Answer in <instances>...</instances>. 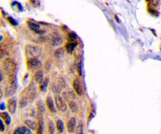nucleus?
Wrapping results in <instances>:
<instances>
[{
	"instance_id": "obj_1",
	"label": "nucleus",
	"mask_w": 161,
	"mask_h": 134,
	"mask_svg": "<svg viewBox=\"0 0 161 134\" xmlns=\"http://www.w3.org/2000/svg\"><path fill=\"white\" fill-rule=\"evenodd\" d=\"M25 54L28 58H38L42 55V48L36 45H26Z\"/></svg>"
},
{
	"instance_id": "obj_2",
	"label": "nucleus",
	"mask_w": 161,
	"mask_h": 134,
	"mask_svg": "<svg viewBox=\"0 0 161 134\" xmlns=\"http://www.w3.org/2000/svg\"><path fill=\"white\" fill-rule=\"evenodd\" d=\"M4 69L8 75L15 74L16 65H15L14 61L12 58H6L4 61Z\"/></svg>"
},
{
	"instance_id": "obj_3",
	"label": "nucleus",
	"mask_w": 161,
	"mask_h": 134,
	"mask_svg": "<svg viewBox=\"0 0 161 134\" xmlns=\"http://www.w3.org/2000/svg\"><path fill=\"white\" fill-rule=\"evenodd\" d=\"M55 105H56V107H58V110H60L61 112H65L66 111L67 106H66L64 99L61 96H59L58 94L55 95Z\"/></svg>"
},
{
	"instance_id": "obj_4",
	"label": "nucleus",
	"mask_w": 161,
	"mask_h": 134,
	"mask_svg": "<svg viewBox=\"0 0 161 134\" xmlns=\"http://www.w3.org/2000/svg\"><path fill=\"white\" fill-rule=\"evenodd\" d=\"M41 62L38 58H30L27 61V66L29 70H38L41 67Z\"/></svg>"
},
{
	"instance_id": "obj_5",
	"label": "nucleus",
	"mask_w": 161,
	"mask_h": 134,
	"mask_svg": "<svg viewBox=\"0 0 161 134\" xmlns=\"http://www.w3.org/2000/svg\"><path fill=\"white\" fill-rule=\"evenodd\" d=\"M73 87L74 91L76 92L77 95H79V96H82V93H83V86H82L81 80L79 79H75L73 80Z\"/></svg>"
},
{
	"instance_id": "obj_6",
	"label": "nucleus",
	"mask_w": 161,
	"mask_h": 134,
	"mask_svg": "<svg viewBox=\"0 0 161 134\" xmlns=\"http://www.w3.org/2000/svg\"><path fill=\"white\" fill-rule=\"evenodd\" d=\"M27 24H28L29 28L32 31H34L35 32H38V33H42V31H40L41 26H40V24H39L38 22H36L34 21H28L27 22Z\"/></svg>"
},
{
	"instance_id": "obj_7",
	"label": "nucleus",
	"mask_w": 161,
	"mask_h": 134,
	"mask_svg": "<svg viewBox=\"0 0 161 134\" xmlns=\"http://www.w3.org/2000/svg\"><path fill=\"white\" fill-rule=\"evenodd\" d=\"M7 109L10 114H14L16 110V98L13 97L7 101Z\"/></svg>"
},
{
	"instance_id": "obj_8",
	"label": "nucleus",
	"mask_w": 161,
	"mask_h": 134,
	"mask_svg": "<svg viewBox=\"0 0 161 134\" xmlns=\"http://www.w3.org/2000/svg\"><path fill=\"white\" fill-rule=\"evenodd\" d=\"M75 129H76V120L74 117H72L67 122V131L68 132L72 133L75 131Z\"/></svg>"
},
{
	"instance_id": "obj_9",
	"label": "nucleus",
	"mask_w": 161,
	"mask_h": 134,
	"mask_svg": "<svg viewBox=\"0 0 161 134\" xmlns=\"http://www.w3.org/2000/svg\"><path fill=\"white\" fill-rule=\"evenodd\" d=\"M46 104H47V106H48V108L50 110V112H52V113L55 112V105H54V100L52 99V97L50 96H49L48 97H47Z\"/></svg>"
},
{
	"instance_id": "obj_10",
	"label": "nucleus",
	"mask_w": 161,
	"mask_h": 134,
	"mask_svg": "<svg viewBox=\"0 0 161 134\" xmlns=\"http://www.w3.org/2000/svg\"><path fill=\"white\" fill-rule=\"evenodd\" d=\"M34 79H35V82L38 83H41L44 80V74H43V71L40 70H38L35 74H34Z\"/></svg>"
},
{
	"instance_id": "obj_11",
	"label": "nucleus",
	"mask_w": 161,
	"mask_h": 134,
	"mask_svg": "<svg viewBox=\"0 0 161 134\" xmlns=\"http://www.w3.org/2000/svg\"><path fill=\"white\" fill-rule=\"evenodd\" d=\"M77 45H78L77 41H69L65 45V50L68 53H72L74 50V48L77 47Z\"/></svg>"
},
{
	"instance_id": "obj_12",
	"label": "nucleus",
	"mask_w": 161,
	"mask_h": 134,
	"mask_svg": "<svg viewBox=\"0 0 161 134\" xmlns=\"http://www.w3.org/2000/svg\"><path fill=\"white\" fill-rule=\"evenodd\" d=\"M25 124L27 125V127L31 129V130H33V131H37L38 130V127H39V125L38 123L33 121V120H25Z\"/></svg>"
},
{
	"instance_id": "obj_13",
	"label": "nucleus",
	"mask_w": 161,
	"mask_h": 134,
	"mask_svg": "<svg viewBox=\"0 0 161 134\" xmlns=\"http://www.w3.org/2000/svg\"><path fill=\"white\" fill-rule=\"evenodd\" d=\"M63 41H64L63 38L59 35L54 36L53 39H52V44H53V46H55V47H59L60 45L63 44Z\"/></svg>"
},
{
	"instance_id": "obj_14",
	"label": "nucleus",
	"mask_w": 161,
	"mask_h": 134,
	"mask_svg": "<svg viewBox=\"0 0 161 134\" xmlns=\"http://www.w3.org/2000/svg\"><path fill=\"white\" fill-rule=\"evenodd\" d=\"M74 64H75V67H76V70L79 73V74L82 75V57L77 56L76 59H75Z\"/></svg>"
},
{
	"instance_id": "obj_15",
	"label": "nucleus",
	"mask_w": 161,
	"mask_h": 134,
	"mask_svg": "<svg viewBox=\"0 0 161 134\" xmlns=\"http://www.w3.org/2000/svg\"><path fill=\"white\" fill-rule=\"evenodd\" d=\"M14 134H32V132H31L29 128L24 127V126H21V127H18L15 130Z\"/></svg>"
},
{
	"instance_id": "obj_16",
	"label": "nucleus",
	"mask_w": 161,
	"mask_h": 134,
	"mask_svg": "<svg viewBox=\"0 0 161 134\" xmlns=\"http://www.w3.org/2000/svg\"><path fill=\"white\" fill-rule=\"evenodd\" d=\"M64 51H65V49L64 48H58L55 51V57L56 58V59H61V58H63L64 57Z\"/></svg>"
},
{
	"instance_id": "obj_17",
	"label": "nucleus",
	"mask_w": 161,
	"mask_h": 134,
	"mask_svg": "<svg viewBox=\"0 0 161 134\" xmlns=\"http://www.w3.org/2000/svg\"><path fill=\"white\" fill-rule=\"evenodd\" d=\"M63 97H64V99L65 100H68V101H72L74 99V94L73 91H66V92H64L63 93Z\"/></svg>"
},
{
	"instance_id": "obj_18",
	"label": "nucleus",
	"mask_w": 161,
	"mask_h": 134,
	"mask_svg": "<svg viewBox=\"0 0 161 134\" xmlns=\"http://www.w3.org/2000/svg\"><path fill=\"white\" fill-rule=\"evenodd\" d=\"M36 95H37V92H36L35 87L32 83L29 87V97H30V99H33V98H35Z\"/></svg>"
},
{
	"instance_id": "obj_19",
	"label": "nucleus",
	"mask_w": 161,
	"mask_h": 134,
	"mask_svg": "<svg viewBox=\"0 0 161 134\" xmlns=\"http://www.w3.org/2000/svg\"><path fill=\"white\" fill-rule=\"evenodd\" d=\"M49 85V78H45L43 80V82L40 84V89L41 91H46L47 90V88H48Z\"/></svg>"
},
{
	"instance_id": "obj_20",
	"label": "nucleus",
	"mask_w": 161,
	"mask_h": 134,
	"mask_svg": "<svg viewBox=\"0 0 161 134\" xmlns=\"http://www.w3.org/2000/svg\"><path fill=\"white\" fill-rule=\"evenodd\" d=\"M69 107H70V110L73 113H77V111H78V105H77V104L75 103L73 100L69 101Z\"/></svg>"
},
{
	"instance_id": "obj_21",
	"label": "nucleus",
	"mask_w": 161,
	"mask_h": 134,
	"mask_svg": "<svg viewBox=\"0 0 161 134\" xmlns=\"http://www.w3.org/2000/svg\"><path fill=\"white\" fill-rule=\"evenodd\" d=\"M0 116L4 119V121L5 122V123L7 125L10 124L11 122V118H10V116H9V114L7 113H0Z\"/></svg>"
},
{
	"instance_id": "obj_22",
	"label": "nucleus",
	"mask_w": 161,
	"mask_h": 134,
	"mask_svg": "<svg viewBox=\"0 0 161 134\" xmlns=\"http://www.w3.org/2000/svg\"><path fill=\"white\" fill-rule=\"evenodd\" d=\"M56 128H58L59 132H63L64 131V122L61 120L56 121Z\"/></svg>"
},
{
	"instance_id": "obj_23",
	"label": "nucleus",
	"mask_w": 161,
	"mask_h": 134,
	"mask_svg": "<svg viewBox=\"0 0 161 134\" xmlns=\"http://www.w3.org/2000/svg\"><path fill=\"white\" fill-rule=\"evenodd\" d=\"M28 104V98L27 97H22V98L20 99V106L22 108H23L24 106H26Z\"/></svg>"
},
{
	"instance_id": "obj_24",
	"label": "nucleus",
	"mask_w": 161,
	"mask_h": 134,
	"mask_svg": "<svg viewBox=\"0 0 161 134\" xmlns=\"http://www.w3.org/2000/svg\"><path fill=\"white\" fill-rule=\"evenodd\" d=\"M75 131H76V134H83V124H82V122H80L77 125V128L75 129Z\"/></svg>"
},
{
	"instance_id": "obj_25",
	"label": "nucleus",
	"mask_w": 161,
	"mask_h": 134,
	"mask_svg": "<svg viewBox=\"0 0 161 134\" xmlns=\"http://www.w3.org/2000/svg\"><path fill=\"white\" fill-rule=\"evenodd\" d=\"M52 91H53L55 95H58V94L60 93V91H61V88H60L58 85L53 84V86H52Z\"/></svg>"
},
{
	"instance_id": "obj_26",
	"label": "nucleus",
	"mask_w": 161,
	"mask_h": 134,
	"mask_svg": "<svg viewBox=\"0 0 161 134\" xmlns=\"http://www.w3.org/2000/svg\"><path fill=\"white\" fill-rule=\"evenodd\" d=\"M49 134H54L55 132V126L52 121H49Z\"/></svg>"
},
{
	"instance_id": "obj_27",
	"label": "nucleus",
	"mask_w": 161,
	"mask_h": 134,
	"mask_svg": "<svg viewBox=\"0 0 161 134\" xmlns=\"http://www.w3.org/2000/svg\"><path fill=\"white\" fill-rule=\"evenodd\" d=\"M68 39H69V41H76L77 37H76V35H75L73 32H72V33H70L68 35Z\"/></svg>"
},
{
	"instance_id": "obj_28",
	"label": "nucleus",
	"mask_w": 161,
	"mask_h": 134,
	"mask_svg": "<svg viewBox=\"0 0 161 134\" xmlns=\"http://www.w3.org/2000/svg\"><path fill=\"white\" fill-rule=\"evenodd\" d=\"M38 132L39 134H43V122L40 121L39 123V127H38Z\"/></svg>"
},
{
	"instance_id": "obj_29",
	"label": "nucleus",
	"mask_w": 161,
	"mask_h": 134,
	"mask_svg": "<svg viewBox=\"0 0 161 134\" xmlns=\"http://www.w3.org/2000/svg\"><path fill=\"white\" fill-rule=\"evenodd\" d=\"M159 2H160V0H151V5L156 7L159 5Z\"/></svg>"
},
{
	"instance_id": "obj_30",
	"label": "nucleus",
	"mask_w": 161,
	"mask_h": 134,
	"mask_svg": "<svg viewBox=\"0 0 161 134\" xmlns=\"http://www.w3.org/2000/svg\"><path fill=\"white\" fill-rule=\"evenodd\" d=\"M0 131H4V124H3L1 120H0Z\"/></svg>"
},
{
	"instance_id": "obj_31",
	"label": "nucleus",
	"mask_w": 161,
	"mask_h": 134,
	"mask_svg": "<svg viewBox=\"0 0 161 134\" xmlns=\"http://www.w3.org/2000/svg\"><path fill=\"white\" fill-rule=\"evenodd\" d=\"M8 20H9V21H11L10 22H11V23H13V24H14V25H15V24H17V23L15 22V21H14V19H12V18H10V17L8 18Z\"/></svg>"
},
{
	"instance_id": "obj_32",
	"label": "nucleus",
	"mask_w": 161,
	"mask_h": 134,
	"mask_svg": "<svg viewBox=\"0 0 161 134\" xmlns=\"http://www.w3.org/2000/svg\"><path fill=\"white\" fill-rule=\"evenodd\" d=\"M3 79H4V76H3V73H2V71H0V82H2L3 80Z\"/></svg>"
},
{
	"instance_id": "obj_33",
	"label": "nucleus",
	"mask_w": 161,
	"mask_h": 134,
	"mask_svg": "<svg viewBox=\"0 0 161 134\" xmlns=\"http://www.w3.org/2000/svg\"><path fill=\"white\" fill-rule=\"evenodd\" d=\"M2 97H3V91H2L1 88H0V99H1V98H2Z\"/></svg>"
},
{
	"instance_id": "obj_34",
	"label": "nucleus",
	"mask_w": 161,
	"mask_h": 134,
	"mask_svg": "<svg viewBox=\"0 0 161 134\" xmlns=\"http://www.w3.org/2000/svg\"><path fill=\"white\" fill-rule=\"evenodd\" d=\"M115 19L116 20V22H118V23L120 22V21H119V19H118V17H117L116 15H115Z\"/></svg>"
},
{
	"instance_id": "obj_35",
	"label": "nucleus",
	"mask_w": 161,
	"mask_h": 134,
	"mask_svg": "<svg viewBox=\"0 0 161 134\" xmlns=\"http://www.w3.org/2000/svg\"><path fill=\"white\" fill-rule=\"evenodd\" d=\"M146 1H149V0H146Z\"/></svg>"
}]
</instances>
